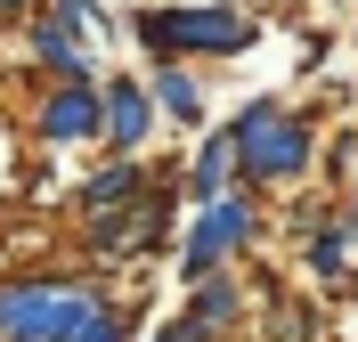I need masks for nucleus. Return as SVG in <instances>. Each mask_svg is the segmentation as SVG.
<instances>
[{
  "label": "nucleus",
  "instance_id": "f03ea898",
  "mask_svg": "<svg viewBox=\"0 0 358 342\" xmlns=\"http://www.w3.org/2000/svg\"><path fill=\"white\" fill-rule=\"evenodd\" d=\"M90 326V294H0V334L17 342H82Z\"/></svg>",
  "mask_w": 358,
  "mask_h": 342
},
{
  "label": "nucleus",
  "instance_id": "423d86ee",
  "mask_svg": "<svg viewBox=\"0 0 358 342\" xmlns=\"http://www.w3.org/2000/svg\"><path fill=\"white\" fill-rule=\"evenodd\" d=\"M106 131L122 138V147H131V138L147 131V90H131V82H122V90L106 98Z\"/></svg>",
  "mask_w": 358,
  "mask_h": 342
},
{
  "label": "nucleus",
  "instance_id": "6e6552de",
  "mask_svg": "<svg viewBox=\"0 0 358 342\" xmlns=\"http://www.w3.org/2000/svg\"><path fill=\"white\" fill-rule=\"evenodd\" d=\"M33 41H41V57H49V66H66V73H82V49H73V33H66V24H41Z\"/></svg>",
  "mask_w": 358,
  "mask_h": 342
},
{
  "label": "nucleus",
  "instance_id": "7ed1b4c3",
  "mask_svg": "<svg viewBox=\"0 0 358 342\" xmlns=\"http://www.w3.org/2000/svg\"><path fill=\"white\" fill-rule=\"evenodd\" d=\"M147 33V49H252V24L245 17H228V8H163V17L138 24Z\"/></svg>",
  "mask_w": 358,
  "mask_h": 342
},
{
  "label": "nucleus",
  "instance_id": "1a4fd4ad",
  "mask_svg": "<svg viewBox=\"0 0 358 342\" xmlns=\"http://www.w3.org/2000/svg\"><path fill=\"white\" fill-rule=\"evenodd\" d=\"M131 187H138V171H131V163H114V171H98V180H90V204H122Z\"/></svg>",
  "mask_w": 358,
  "mask_h": 342
},
{
  "label": "nucleus",
  "instance_id": "39448f33",
  "mask_svg": "<svg viewBox=\"0 0 358 342\" xmlns=\"http://www.w3.org/2000/svg\"><path fill=\"white\" fill-rule=\"evenodd\" d=\"M41 131H49V138H82V131H98V98H90L82 82H73V90H57V98H49V114H41Z\"/></svg>",
  "mask_w": 358,
  "mask_h": 342
},
{
  "label": "nucleus",
  "instance_id": "9b49d317",
  "mask_svg": "<svg viewBox=\"0 0 358 342\" xmlns=\"http://www.w3.org/2000/svg\"><path fill=\"white\" fill-rule=\"evenodd\" d=\"M0 8H17V0H0Z\"/></svg>",
  "mask_w": 358,
  "mask_h": 342
},
{
  "label": "nucleus",
  "instance_id": "f257e3e1",
  "mask_svg": "<svg viewBox=\"0 0 358 342\" xmlns=\"http://www.w3.org/2000/svg\"><path fill=\"white\" fill-rule=\"evenodd\" d=\"M236 155H245V171H252V180H293V171L310 163V131L261 98V106H245V114H236Z\"/></svg>",
  "mask_w": 358,
  "mask_h": 342
},
{
  "label": "nucleus",
  "instance_id": "0eeeda50",
  "mask_svg": "<svg viewBox=\"0 0 358 342\" xmlns=\"http://www.w3.org/2000/svg\"><path fill=\"white\" fill-rule=\"evenodd\" d=\"M155 106H171L179 122H196V82H187V73H171V66H163V73H155Z\"/></svg>",
  "mask_w": 358,
  "mask_h": 342
},
{
  "label": "nucleus",
  "instance_id": "9d476101",
  "mask_svg": "<svg viewBox=\"0 0 358 342\" xmlns=\"http://www.w3.org/2000/svg\"><path fill=\"white\" fill-rule=\"evenodd\" d=\"M82 342H122V326H114V318H90V326H82Z\"/></svg>",
  "mask_w": 358,
  "mask_h": 342
},
{
  "label": "nucleus",
  "instance_id": "f8f14e48",
  "mask_svg": "<svg viewBox=\"0 0 358 342\" xmlns=\"http://www.w3.org/2000/svg\"><path fill=\"white\" fill-rule=\"evenodd\" d=\"M163 342H179V334H163Z\"/></svg>",
  "mask_w": 358,
  "mask_h": 342
},
{
  "label": "nucleus",
  "instance_id": "20e7f679",
  "mask_svg": "<svg viewBox=\"0 0 358 342\" xmlns=\"http://www.w3.org/2000/svg\"><path fill=\"white\" fill-rule=\"evenodd\" d=\"M245 236H252V212H245V204H212V212H203V228H196V245H187V261L203 269V261H220V252L245 245Z\"/></svg>",
  "mask_w": 358,
  "mask_h": 342
}]
</instances>
